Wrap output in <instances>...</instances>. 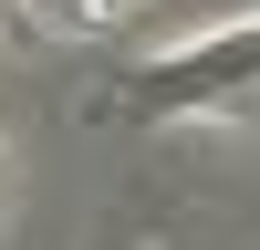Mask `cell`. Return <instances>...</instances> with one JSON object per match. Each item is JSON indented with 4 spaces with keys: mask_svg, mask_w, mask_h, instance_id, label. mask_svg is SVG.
I'll return each instance as SVG.
<instances>
[{
    "mask_svg": "<svg viewBox=\"0 0 260 250\" xmlns=\"http://www.w3.org/2000/svg\"><path fill=\"white\" fill-rule=\"evenodd\" d=\"M146 104H229V94H260V21H229V32L187 42V52L146 63L136 73Z\"/></svg>",
    "mask_w": 260,
    "mask_h": 250,
    "instance_id": "cell-1",
    "label": "cell"
}]
</instances>
